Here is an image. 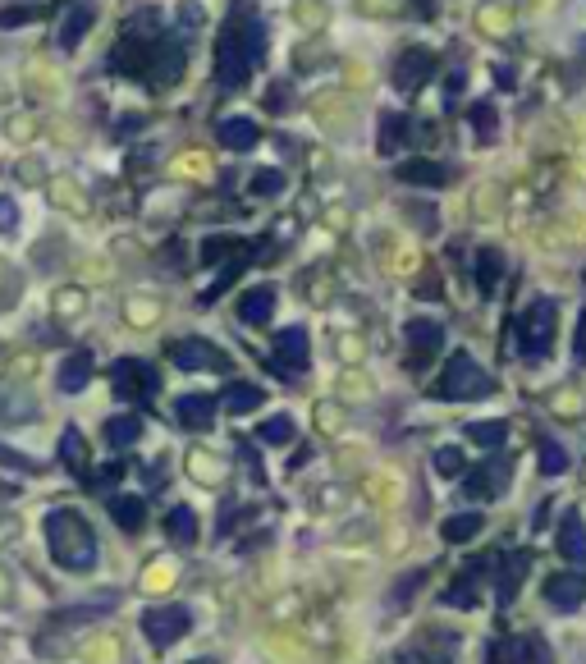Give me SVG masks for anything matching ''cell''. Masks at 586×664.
Returning <instances> with one entry per match:
<instances>
[{
  "label": "cell",
  "mask_w": 586,
  "mask_h": 664,
  "mask_svg": "<svg viewBox=\"0 0 586 664\" xmlns=\"http://www.w3.org/2000/svg\"><path fill=\"white\" fill-rule=\"evenodd\" d=\"M261 55H266V28H261V19L257 14H234L216 46V78L225 88H243Z\"/></svg>",
  "instance_id": "6da1fadb"
},
{
  "label": "cell",
  "mask_w": 586,
  "mask_h": 664,
  "mask_svg": "<svg viewBox=\"0 0 586 664\" xmlns=\"http://www.w3.org/2000/svg\"><path fill=\"white\" fill-rule=\"evenodd\" d=\"M46 545H51V559L69 573H87L97 564V532L78 509H55L46 513Z\"/></svg>",
  "instance_id": "7a4b0ae2"
},
{
  "label": "cell",
  "mask_w": 586,
  "mask_h": 664,
  "mask_svg": "<svg viewBox=\"0 0 586 664\" xmlns=\"http://www.w3.org/2000/svg\"><path fill=\"white\" fill-rule=\"evenodd\" d=\"M554 321H559V307L550 303V298H536L527 312L518 316V353L522 358H545V353L554 349Z\"/></svg>",
  "instance_id": "3957f363"
},
{
  "label": "cell",
  "mask_w": 586,
  "mask_h": 664,
  "mask_svg": "<svg viewBox=\"0 0 586 664\" xmlns=\"http://www.w3.org/2000/svg\"><path fill=\"white\" fill-rule=\"evenodd\" d=\"M435 394L449 403L458 399H477V394H495V381H490L486 371L472 362V353H454L449 367L440 371V381H435Z\"/></svg>",
  "instance_id": "277c9868"
},
{
  "label": "cell",
  "mask_w": 586,
  "mask_h": 664,
  "mask_svg": "<svg viewBox=\"0 0 586 664\" xmlns=\"http://www.w3.org/2000/svg\"><path fill=\"white\" fill-rule=\"evenodd\" d=\"M188 628H193V610L188 605H156V610L142 614V637L152 646H174L179 637H188Z\"/></svg>",
  "instance_id": "5b68a950"
},
{
  "label": "cell",
  "mask_w": 586,
  "mask_h": 664,
  "mask_svg": "<svg viewBox=\"0 0 586 664\" xmlns=\"http://www.w3.org/2000/svg\"><path fill=\"white\" fill-rule=\"evenodd\" d=\"M307 362H312V349H307V330L303 326H289L275 335V353H271V371L293 381V376H303Z\"/></svg>",
  "instance_id": "8992f818"
},
{
  "label": "cell",
  "mask_w": 586,
  "mask_h": 664,
  "mask_svg": "<svg viewBox=\"0 0 586 664\" xmlns=\"http://www.w3.org/2000/svg\"><path fill=\"white\" fill-rule=\"evenodd\" d=\"M490 568H495V559H490V555L467 559V564H463V573H458L454 582H449V591H445L440 600H445L449 610H472V605H477V596H481V587H486Z\"/></svg>",
  "instance_id": "52a82bcc"
},
{
  "label": "cell",
  "mask_w": 586,
  "mask_h": 664,
  "mask_svg": "<svg viewBox=\"0 0 586 664\" xmlns=\"http://www.w3.org/2000/svg\"><path fill=\"white\" fill-rule=\"evenodd\" d=\"M110 381H115V394H120V399L138 403V399H147V394H156L161 376H156L147 362L124 358V362H115V367H110Z\"/></svg>",
  "instance_id": "ba28073f"
},
{
  "label": "cell",
  "mask_w": 586,
  "mask_h": 664,
  "mask_svg": "<svg viewBox=\"0 0 586 664\" xmlns=\"http://www.w3.org/2000/svg\"><path fill=\"white\" fill-rule=\"evenodd\" d=\"M170 358H174V367H184V371H225L229 367V353L207 344V339H179V344H170Z\"/></svg>",
  "instance_id": "9c48e42d"
},
{
  "label": "cell",
  "mask_w": 586,
  "mask_h": 664,
  "mask_svg": "<svg viewBox=\"0 0 586 664\" xmlns=\"http://www.w3.org/2000/svg\"><path fill=\"white\" fill-rule=\"evenodd\" d=\"M509 472H513V463L504 454H495L490 463H481V468L463 481V490L472 500H495V495H504V486H509Z\"/></svg>",
  "instance_id": "30bf717a"
},
{
  "label": "cell",
  "mask_w": 586,
  "mask_h": 664,
  "mask_svg": "<svg viewBox=\"0 0 586 664\" xmlns=\"http://www.w3.org/2000/svg\"><path fill=\"white\" fill-rule=\"evenodd\" d=\"M403 344L413 353V371H426L431 353H440V344H445V330H440V321H408L403 326Z\"/></svg>",
  "instance_id": "8fae6325"
},
{
  "label": "cell",
  "mask_w": 586,
  "mask_h": 664,
  "mask_svg": "<svg viewBox=\"0 0 586 664\" xmlns=\"http://www.w3.org/2000/svg\"><path fill=\"white\" fill-rule=\"evenodd\" d=\"M545 600L554 610H577L586 600V568L582 573H550L545 577Z\"/></svg>",
  "instance_id": "7c38bea8"
},
{
  "label": "cell",
  "mask_w": 586,
  "mask_h": 664,
  "mask_svg": "<svg viewBox=\"0 0 586 664\" xmlns=\"http://www.w3.org/2000/svg\"><path fill=\"white\" fill-rule=\"evenodd\" d=\"M495 564H500V582H495V587H500V605L509 610L518 587H522V577L532 568V555H527V550H504V555H495Z\"/></svg>",
  "instance_id": "4fadbf2b"
},
{
  "label": "cell",
  "mask_w": 586,
  "mask_h": 664,
  "mask_svg": "<svg viewBox=\"0 0 586 664\" xmlns=\"http://www.w3.org/2000/svg\"><path fill=\"white\" fill-rule=\"evenodd\" d=\"M431 69H435V60H431V51H422V46H413V51H403L399 55V65H394V83H399L403 92H417L431 78Z\"/></svg>",
  "instance_id": "5bb4252c"
},
{
  "label": "cell",
  "mask_w": 586,
  "mask_h": 664,
  "mask_svg": "<svg viewBox=\"0 0 586 664\" xmlns=\"http://www.w3.org/2000/svg\"><path fill=\"white\" fill-rule=\"evenodd\" d=\"M174 413H179V422H184L188 431H207V426L216 422V399H211V394H184V399L174 403Z\"/></svg>",
  "instance_id": "9a60e30c"
},
{
  "label": "cell",
  "mask_w": 586,
  "mask_h": 664,
  "mask_svg": "<svg viewBox=\"0 0 586 664\" xmlns=\"http://www.w3.org/2000/svg\"><path fill=\"white\" fill-rule=\"evenodd\" d=\"M559 555H564L568 564L586 568V523H582V513H568L564 523H559Z\"/></svg>",
  "instance_id": "2e32d148"
},
{
  "label": "cell",
  "mask_w": 586,
  "mask_h": 664,
  "mask_svg": "<svg viewBox=\"0 0 586 664\" xmlns=\"http://www.w3.org/2000/svg\"><path fill=\"white\" fill-rule=\"evenodd\" d=\"M394 175H399V184H417V188H445L449 184V170L440 161H403Z\"/></svg>",
  "instance_id": "e0dca14e"
},
{
  "label": "cell",
  "mask_w": 586,
  "mask_h": 664,
  "mask_svg": "<svg viewBox=\"0 0 586 664\" xmlns=\"http://www.w3.org/2000/svg\"><path fill=\"white\" fill-rule=\"evenodd\" d=\"M271 312H275V289H271V284H257V289H248V294L239 298V316L248 321V326L271 321Z\"/></svg>",
  "instance_id": "ac0fdd59"
},
{
  "label": "cell",
  "mask_w": 586,
  "mask_h": 664,
  "mask_svg": "<svg viewBox=\"0 0 586 664\" xmlns=\"http://www.w3.org/2000/svg\"><path fill=\"white\" fill-rule=\"evenodd\" d=\"M216 138H220V147H229V152H248V147H257V124L252 120H220Z\"/></svg>",
  "instance_id": "d6986e66"
},
{
  "label": "cell",
  "mask_w": 586,
  "mask_h": 664,
  "mask_svg": "<svg viewBox=\"0 0 586 664\" xmlns=\"http://www.w3.org/2000/svg\"><path fill=\"white\" fill-rule=\"evenodd\" d=\"M92 19H97V10H92V5H74V10L65 14V23H60V46H65V51H74V46L87 37Z\"/></svg>",
  "instance_id": "ffe728a7"
},
{
  "label": "cell",
  "mask_w": 586,
  "mask_h": 664,
  "mask_svg": "<svg viewBox=\"0 0 586 664\" xmlns=\"http://www.w3.org/2000/svg\"><path fill=\"white\" fill-rule=\"evenodd\" d=\"M399 664H454V637H445V646H435V637L431 642L408 646V651L399 655Z\"/></svg>",
  "instance_id": "44dd1931"
},
{
  "label": "cell",
  "mask_w": 586,
  "mask_h": 664,
  "mask_svg": "<svg viewBox=\"0 0 586 664\" xmlns=\"http://www.w3.org/2000/svg\"><path fill=\"white\" fill-rule=\"evenodd\" d=\"M216 403H225L229 413H252V408H257V403H266V394H261V385L234 381V385H225V394H220Z\"/></svg>",
  "instance_id": "7402d4cb"
},
{
  "label": "cell",
  "mask_w": 586,
  "mask_h": 664,
  "mask_svg": "<svg viewBox=\"0 0 586 664\" xmlns=\"http://www.w3.org/2000/svg\"><path fill=\"white\" fill-rule=\"evenodd\" d=\"M165 536H170L174 545H193L197 541V513L188 509V504L170 509V513H165Z\"/></svg>",
  "instance_id": "603a6c76"
},
{
  "label": "cell",
  "mask_w": 586,
  "mask_h": 664,
  "mask_svg": "<svg viewBox=\"0 0 586 664\" xmlns=\"http://www.w3.org/2000/svg\"><path fill=\"white\" fill-rule=\"evenodd\" d=\"M87 381H92V358H87V353L65 358V367H60V376H55V385H60L65 394H78Z\"/></svg>",
  "instance_id": "cb8c5ba5"
},
{
  "label": "cell",
  "mask_w": 586,
  "mask_h": 664,
  "mask_svg": "<svg viewBox=\"0 0 586 664\" xmlns=\"http://www.w3.org/2000/svg\"><path fill=\"white\" fill-rule=\"evenodd\" d=\"M110 518H115L124 532H138V527L147 523V504H142L138 495H120V500H110Z\"/></svg>",
  "instance_id": "d4e9b609"
},
{
  "label": "cell",
  "mask_w": 586,
  "mask_h": 664,
  "mask_svg": "<svg viewBox=\"0 0 586 664\" xmlns=\"http://www.w3.org/2000/svg\"><path fill=\"white\" fill-rule=\"evenodd\" d=\"M509 664H550V651H545L541 637H513V642H509Z\"/></svg>",
  "instance_id": "484cf974"
},
{
  "label": "cell",
  "mask_w": 586,
  "mask_h": 664,
  "mask_svg": "<svg viewBox=\"0 0 586 664\" xmlns=\"http://www.w3.org/2000/svg\"><path fill=\"white\" fill-rule=\"evenodd\" d=\"M142 436V417H133V413H124V417H110L106 422V440L110 445H133V440Z\"/></svg>",
  "instance_id": "4316f807"
},
{
  "label": "cell",
  "mask_w": 586,
  "mask_h": 664,
  "mask_svg": "<svg viewBox=\"0 0 586 664\" xmlns=\"http://www.w3.org/2000/svg\"><path fill=\"white\" fill-rule=\"evenodd\" d=\"M257 440H266V445H289V440H298V426H293V417H271V422L257 426Z\"/></svg>",
  "instance_id": "83f0119b"
},
{
  "label": "cell",
  "mask_w": 586,
  "mask_h": 664,
  "mask_svg": "<svg viewBox=\"0 0 586 664\" xmlns=\"http://www.w3.org/2000/svg\"><path fill=\"white\" fill-rule=\"evenodd\" d=\"M504 436H509L504 422H472L467 426V440H477V445H486V449H500Z\"/></svg>",
  "instance_id": "f1b7e54d"
},
{
  "label": "cell",
  "mask_w": 586,
  "mask_h": 664,
  "mask_svg": "<svg viewBox=\"0 0 586 664\" xmlns=\"http://www.w3.org/2000/svg\"><path fill=\"white\" fill-rule=\"evenodd\" d=\"M500 271H504V262H500V252L495 248H481L477 252V275H481V289H495V280H500Z\"/></svg>",
  "instance_id": "f546056e"
},
{
  "label": "cell",
  "mask_w": 586,
  "mask_h": 664,
  "mask_svg": "<svg viewBox=\"0 0 586 664\" xmlns=\"http://www.w3.org/2000/svg\"><path fill=\"white\" fill-rule=\"evenodd\" d=\"M481 523H486L481 513H463V518H449V523L440 527V532H445V541H467V536H477V532H481Z\"/></svg>",
  "instance_id": "4dcf8cb0"
},
{
  "label": "cell",
  "mask_w": 586,
  "mask_h": 664,
  "mask_svg": "<svg viewBox=\"0 0 586 664\" xmlns=\"http://www.w3.org/2000/svg\"><path fill=\"white\" fill-rule=\"evenodd\" d=\"M568 468V454L559 440H541V472L545 477H559V472Z\"/></svg>",
  "instance_id": "1f68e13d"
},
{
  "label": "cell",
  "mask_w": 586,
  "mask_h": 664,
  "mask_svg": "<svg viewBox=\"0 0 586 664\" xmlns=\"http://www.w3.org/2000/svg\"><path fill=\"white\" fill-rule=\"evenodd\" d=\"M280 188H284L280 170H257V175H252V193H257V197H275Z\"/></svg>",
  "instance_id": "d6a6232c"
},
{
  "label": "cell",
  "mask_w": 586,
  "mask_h": 664,
  "mask_svg": "<svg viewBox=\"0 0 586 664\" xmlns=\"http://www.w3.org/2000/svg\"><path fill=\"white\" fill-rule=\"evenodd\" d=\"M60 454H65L69 468H83V436H78L74 426L65 431V449H60Z\"/></svg>",
  "instance_id": "836d02e7"
},
{
  "label": "cell",
  "mask_w": 586,
  "mask_h": 664,
  "mask_svg": "<svg viewBox=\"0 0 586 664\" xmlns=\"http://www.w3.org/2000/svg\"><path fill=\"white\" fill-rule=\"evenodd\" d=\"M435 468L445 472V477H458V472H463V454H458V449H440V454H435Z\"/></svg>",
  "instance_id": "e575fe53"
},
{
  "label": "cell",
  "mask_w": 586,
  "mask_h": 664,
  "mask_svg": "<svg viewBox=\"0 0 586 664\" xmlns=\"http://www.w3.org/2000/svg\"><path fill=\"white\" fill-rule=\"evenodd\" d=\"M472 129H481V138H490V133H495V110L472 106Z\"/></svg>",
  "instance_id": "d590c367"
},
{
  "label": "cell",
  "mask_w": 586,
  "mask_h": 664,
  "mask_svg": "<svg viewBox=\"0 0 586 664\" xmlns=\"http://www.w3.org/2000/svg\"><path fill=\"white\" fill-rule=\"evenodd\" d=\"M0 463H10V468H19V472H37V458L14 454V449H0Z\"/></svg>",
  "instance_id": "8d00e7d4"
},
{
  "label": "cell",
  "mask_w": 586,
  "mask_h": 664,
  "mask_svg": "<svg viewBox=\"0 0 586 664\" xmlns=\"http://www.w3.org/2000/svg\"><path fill=\"white\" fill-rule=\"evenodd\" d=\"M28 19H37V10L19 5V10H5V14H0V28H14V23H28Z\"/></svg>",
  "instance_id": "74e56055"
},
{
  "label": "cell",
  "mask_w": 586,
  "mask_h": 664,
  "mask_svg": "<svg viewBox=\"0 0 586 664\" xmlns=\"http://www.w3.org/2000/svg\"><path fill=\"white\" fill-rule=\"evenodd\" d=\"M573 358H577V362H586V307H582V316H577V339H573Z\"/></svg>",
  "instance_id": "f35d334b"
},
{
  "label": "cell",
  "mask_w": 586,
  "mask_h": 664,
  "mask_svg": "<svg viewBox=\"0 0 586 664\" xmlns=\"http://www.w3.org/2000/svg\"><path fill=\"white\" fill-rule=\"evenodd\" d=\"M14 220H19V211H14V202H10V197H0V229H10Z\"/></svg>",
  "instance_id": "ab89813d"
},
{
  "label": "cell",
  "mask_w": 586,
  "mask_h": 664,
  "mask_svg": "<svg viewBox=\"0 0 586 664\" xmlns=\"http://www.w3.org/2000/svg\"><path fill=\"white\" fill-rule=\"evenodd\" d=\"M193 664H216V660H193Z\"/></svg>",
  "instance_id": "60d3db41"
}]
</instances>
